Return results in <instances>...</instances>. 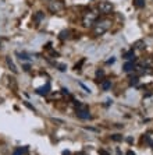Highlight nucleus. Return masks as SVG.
I'll return each mask as SVG.
<instances>
[{"label": "nucleus", "mask_w": 153, "mask_h": 155, "mask_svg": "<svg viewBox=\"0 0 153 155\" xmlns=\"http://www.w3.org/2000/svg\"><path fill=\"white\" fill-rule=\"evenodd\" d=\"M6 63H7L8 66V69L11 70L13 73H18V69H17V66L14 64V61L11 60V58H6Z\"/></svg>", "instance_id": "obj_7"}, {"label": "nucleus", "mask_w": 153, "mask_h": 155, "mask_svg": "<svg viewBox=\"0 0 153 155\" xmlns=\"http://www.w3.org/2000/svg\"><path fill=\"white\" fill-rule=\"evenodd\" d=\"M96 77H97V78H103V77H104V71H103V70H97V71H96Z\"/></svg>", "instance_id": "obj_17"}, {"label": "nucleus", "mask_w": 153, "mask_h": 155, "mask_svg": "<svg viewBox=\"0 0 153 155\" xmlns=\"http://www.w3.org/2000/svg\"><path fill=\"white\" fill-rule=\"evenodd\" d=\"M143 46H145L143 41H136L135 45H134V49H143Z\"/></svg>", "instance_id": "obj_15"}, {"label": "nucleus", "mask_w": 153, "mask_h": 155, "mask_svg": "<svg viewBox=\"0 0 153 155\" xmlns=\"http://www.w3.org/2000/svg\"><path fill=\"white\" fill-rule=\"evenodd\" d=\"M129 84H131V85H136V84H138V77H134V78H131Z\"/></svg>", "instance_id": "obj_19"}, {"label": "nucleus", "mask_w": 153, "mask_h": 155, "mask_svg": "<svg viewBox=\"0 0 153 155\" xmlns=\"http://www.w3.org/2000/svg\"><path fill=\"white\" fill-rule=\"evenodd\" d=\"M97 8H99V11L102 14H110V13H113L114 6L110 3V2H106V0H104V2H100Z\"/></svg>", "instance_id": "obj_5"}, {"label": "nucleus", "mask_w": 153, "mask_h": 155, "mask_svg": "<svg viewBox=\"0 0 153 155\" xmlns=\"http://www.w3.org/2000/svg\"><path fill=\"white\" fill-rule=\"evenodd\" d=\"M75 155H86V154H84V152H77Z\"/></svg>", "instance_id": "obj_27"}, {"label": "nucleus", "mask_w": 153, "mask_h": 155, "mask_svg": "<svg viewBox=\"0 0 153 155\" xmlns=\"http://www.w3.org/2000/svg\"><path fill=\"white\" fill-rule=\"evenodd\" d=\"M79 85H81V87H82V88H84V90H85V91H86V92H91V90H89L88 87H85V85H84V84H79Z\"/></svg>", "instance_id": "obj_22"}, {"label": "nucleus", "mask_w": 153, "mask_h": 155, "mask_svg": "<svg viewBox=\"0 0 153 155\" xmlns=\"http://www.w3.org/2000/svg\"><path fill=\"white\" fill-rule=\"evenodd\" d=\"M99 154H102V155H109V152L103 151V150H100V151H99Z\"/></svg>", "instance_id": "obj_23"}, {"label": "nucleus", "mask_w": 153, "mask_h": 155, "mask_svg": "<svg viewBox=\"0 0 153 155\" xmlns=\"http://www.w3.org/2000/svg\"><path fill=\"white\" fill-rule=\"evenodd\" d=\"M75 112H77V116H78L79 119H82V120H88V119H91V117H92L86 105L77 104V110H75Z\"/></svg>", "instance_id": "obj_3"}, {"label": "nucleus", "mask_w": 153, "mask_h": 155, "mask_svg": "<svg viewBox=\"0 0 153 155\" xmlns=\"http://www.w3.org/2000/svg\"><path fill=\"white\" fill-rule=\"evenodd\" d=\"M28 152V147H24V148H15L13 151V155H25Z\"/></svg>", "instance_id": "obj_11"}, {"label": "nucleus", "mask_w": 153, "mask_h": 155, "mask_svg": "<svg viewBox=\"0 0 153 155\" xmlns=\"http://www.w3.org/2000/svg\"><path fill=\"white\" fill-rule=\"evenodd\" d=\"M134 58H135V52H134V49L125 52V53L123 54V59H125V60H132Z\"/></svg>", "instance_id": "obj_10"}, {"label": "nucleus", "mask_w": 153, "mask_h": 155, "mask_svg": "<svg viewBox=\"0 0 153 155\" xmlns=\"http://www.w3.org/2000/svg\"><path fill=\"white\" fill-rule=\"evenodd\" d=\"M111 140L113 141H121L123 140V136H120V134H114V136H111Z\"/></svg>", "instance_id": "obj_16"}, {"label": "nucleus", "mask_w": 153, "mask_h": 155, "mask_svg": "<svg viewBox=\"0 0 153 155\" xmlns=\"http://www.w3.org/2000/svg\"><path fill=\"white\" fill-rule=\"evenodd\" d=\"M57 67H59V70H60V71H65V69H67V67H65V64H56Z\"/></svg>", "instance_id": "obj_20"}, {"label": "nucleus", "mask_w": 153, "mask_h": 155, "mask_svg": "<svg viewBox=\"0 0 153 155\" xmlns=\"http://www.w3.org/2000/svg\"><path fill=\"white\" fill-rule=\"evenodd\" d=\"M93 34L96 36L106 34L111 27V21L109 18H102V20H96V22L93 24Z\"/></svg>", "instance_id": "obj_1"}, {"label": "nucleus", "mask_w": 153, "mask_h": 155, "mask_svg": "<svg viewBox=\"0 0 153 155\" xmlns=\"http://www.w3.org/2000/svg\"><path fill=\"white\" fill-rule=\"evenodd\" d=\"M127 155H135V152H134V151H131V150H129V151H127Z\"/></svg>", "instance_id": "obj_25"}, {"label": "nucleus", "mask_w": 153, "mask_h": 155, "mask_svg": "<svg viewBox=\"0 0 153 155\" xmlns=\"http://www.w3.org/2000/svg\"><path fill=\"white\" fill-rule=\"evenodd\" d=\"M45 18V13H42V11H38L35 15H33V21L35 22H40Z\"/></svg>", "instance_id": "obj_12"}, {"label": "nucleus", "mask_w": 153, "mask_h": 155, "mask_svg": "<svg viewBox=\"0 0 153 155\" xmlns=\"http://www.w3.org/2000/svg\"><path fill=\"white\" fill-rule=\"evenodd\" d=\"M65 6L61 0H50L49 4H47V10L53 14H60L61 11H64Z\"/></svg>", "instance_id": "obj_2"}, {"label": "nucleus", "mask_w": 153, "mask_h": 155, "mask_svg": "<svg viewBox=\"0 0 153 155\" xmlns=\"http://www.w3.org/2000/svg\"><path fill=\"white\" fill-rule=\"evenodd\" d=\"M134 6L138 8L145 7V0H134Z\"/></svg>", "instance_id": "obj_14"}, {"label": "nucleus", "mask_w": 153, "mask_h": 155, "mask_svg": "<svg viewBox=\"0 0 153 155\" xmlns=\"http://www.w3.org/2000/svg\"><path fill=\"white\" fill-rule=\"evenodd\" d=\"M114 60H116V59H114V58H111L110 60H107V64H110V63H114Z\"/></svg>", "instance_id": "obj_24"}, {"label": "nucleus", "mask_w": 153, "mask_h": 155, "mask_svg": "<svg viewBox=\"0 0 153 155\" xmlns=\"http://www.w3.org/2000/svg\"><path fill=\"white\" fill-rule=\"evenodd\" d=\"M18 54V56H20V59H21V60H28V56H27V54H25V53H17Z\"/></svg>", "instance_id": "obj_18"}, {"label": "nucleus", "mask_w": 153, "mask_h": 155, "mask_svg": "<svg viewBox=\"0 0 153 155\" xmlns=\"http://www.w3.org/2000/svg\"><path fill=\"white\" fill-rule=\"evenodd\" d=\"M63 155H71V154H70V151H64L63 152Z\"/></svg>", "instance_id": "obj_26"}, {"label": "nucleus", "mask_w": 153, "mask_h": 155, "mask_svg": "<svg viewBox=\"0 0 153 155\" xmlns=\"http://www.w3.org/2000/svg\"><path fill=\"white\" fill-rule=\"evenodd\" d=\"M123 69H124V71H125V73H129L131 70H134V61H127V63L124 64V67H123Z\"/></svg>", "instance_id": "obj_13"}, {"label": "nucleus", "mask_w": 153, "mask_h": 155, "mask_svg": "<svg viewBox=\"0 0 153 155\" xmlns=\"http://www.w3.org/2000/svg\"><path fill=\"white\" fill-rule=\"evenodd\" d=\"M97 20V14L95 13V11H88V13H85V15H84V18H82V24L85 27H92L95 22H96Z\"/></svg>", "instance_id": "obj_4"}, {"label": "nucleus", "mask_w": 153, "mask_h": 155, "mask_svg": "<svg viewBox=\"0 0 153 155\" xmlns=\"http://www.w3.org/2000/svg\"><path fill=\"white\" fill-rule=\"evenodd\" d=\"M84 61H85V60H84V59H82V60L79 61L78 64H75V70H79V67H81V66H82V63H84Z\"/></svg>", "instance_id": "obj_21"}, {"label": "nucleus", "mask_w": 153, "mask_h": 155, "mask_svg": "<svg viewBox=\"0 0 153 155\" xmlns=\"http://www.w3.org/2000/svg\"><path fill=\"white\" fill-rule=\"evenodd\" d=\"M100 88L103 91H109L111 88V81L110 80H103V81L100 83Z\"/></svg>", "instance_id": "obj_9"}, {"label": "nucleus", "mask_w": 153, "mask_h": 155, "mask_svg": "<svg viewBox=\"0 0 153 155\" xmlns=\"http://www.w3.org/2000/svg\"><path fill=\"white\" fill-rule=\"evenodd\" d=\"M35 92H36V94H38V95H42V97H43V95H47V94H49V92H50V84L47 83L46 85L40 87V88H36V91H35Z\"/></svg>", "instance_id": "obj_6"}, {"label": "nucleus", "mask_w": 153, "mask_h": 155, "mask_svg": "<svg viewBox=\"0 0 153 155\" xmlns=\"http://www.w3.org/2000/svg\"><path fill=\"white\" fill-rule=\"evenodd\" d=\"M59 38H60L61 41L70 39V38H71V31H70V29H64V31H61L60 35H59Z\"/></svg>", "instance_id": "obj_8"}]
</instances>
